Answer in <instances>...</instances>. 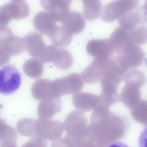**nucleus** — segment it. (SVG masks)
I'll list each match as a JSON object with an SVG mask.
<instances>
[{
    "instance_id": "obj_1",
    "label": "nucleus",
    "mask_w": 147,
    "mask_h": 147,
    "mask_svg": "<svg viewBox=\"0 0 147 147\" xmlns=\"http://www.w3.org/2000/svg\"><path fill=\"white\" fill-rule=\"evenodd\" d=\"M21 83V74L15 66L7 64L0 69V93L11 95L19 88Z\"/></svg>"
},
{
    "instance_id": "obj_2",
    "label": "nucleus",
    "mask_w": 147,
    "mask_h": 147,
    "mask_svg": "<svg viewBox=\"0 0 147 147\" xmlns=\"http://www.w3.org/2000/svg\"><path fill=\"white\" fill-rule=\"evenodd\" d=\"M0 47L10 56L21 54L25 49L23 38L16 36L6 25H0Z\"/></svg>"
},
{
    "instance_id": "obj_3",
    "label": "nucleus",
    "mask_w": 147,
    "mask_h": 147,
    "mask_svg": "<svg viewBox=\"0 0 147 147\" xmlns=\"http://www.w3.org/2000/svg\"><path fill=\"white\" fill-rule=\"evenodd\" d=\"M139 1L140 0H114L103 7L102 16L105 19L115 18L136 8Z\"/></svg>"
},
{
    "instance_id": "obj_4",
    "label": "nucleus",
    "mask_w": 147,
    "mask_h": 147,
    "mask_svg": "<svg viewBox=\"0 0 147 147\" xmlns=\"http://www.w3.org/2000/svg\"><path fill=\"white\" fill-rule=\"evenodd\" d=\"M72 0H40L41 6L50 14L55 20L64 19L68 13L69 6Z\"/></svg>"
},
{
    "instance_id": "obj_5",
    "label": "nucleus",
    "mask_w": 147,
    "mask_h": 147,
    "mask_svg": "<svg viewBox=\"0 0 147 147\" xmlns=\"http://www.w3.org/2000/svg\"><path fill=\"white\" fill-rule=\"evenodd\" d=\"M23 40L25 49L29 54L39 59L45 48L42 36L35 32H32L25 35Z\"/></svg>"
},
{
    "instance_id": "obj_6",
    "label": "nucleus",
    "mask_w": 147,
    "mask_h": 147,
    "mask_svg": "<svg viewBox=\"0 0 147 147\" xmlns=\"http://www.w3.org/2000/svg\"><path fill=\"white\" fill-rule=\"evenodd\" d=\"M4 6L11 20L23 19L30 13L29 5L25 0H11Z\"/></svg>"
},
{
    "instance_id": "obj_7",
    "label": "nucleus",
    "mask_w": 147,
    "mask_h": 147,
    "mask_svg": "<svg viewBox=\"0 0 147 147\" xmlns=\"http://www.w3.org/2000/svg\"><path fill=\"white\" fill-rule=\"evenodd\" d=\"M54 20L49 13L40 11L35 16L33 19V26L39 32L48 34L55 27Z\"/></svg>"
},
{
    "instance_id": "obj_8",
    "label": "nucleus",
    "mask_w": 147,
    "mask_h": 147,
    "mask_svg": "<svg viewBox=\"0 0 147 147\" xmlns=\"http://www.w3.org/2000/svg\"><path fill=\"white\" fill-rule=\"evenodd\" d=\"M17 134L13 128L0 119V146H16Z\"/></svg>"
},
{
    "instance_id": "obj_9",
    "label": "nucleus",
    "mask_w": 147,
    "mask_h": 147,
    "mask_svg": "<svg viewBox=\"0 0 147 147\" xmlns=\"http://www.w3.org/2000/svg\"><path fill=\"white\" fill-rule=\"evenodd\" d=\"M23 71L28 76L36 79L40 78L43 71V64L38 59H30L23 65Z\"/></svg>"
},
{
    "instance_id": "obj_10",
    "label": "nucleus",
    "mask_w": 147,
    "mask_h": 147,
    "mask_svg": "<svg viewBox=\"0 0 147 147\" xmlns=\"http://www.w3.org/2000/svg\"><path fill=\"white\" fill-rule=\"evenodd\" d=\"M83 3L84 13L86 18H95L99 14L102 3L100 0H82Z\"/></svg>"
},
{
    "instance_id": "obj_11",
    "label": "nucleus",
    "mask_w": 147,
    "mask_h": 147,
    "mask_svg": "<svg viewBox=\"0 0 147 147\" xmlns=\"http://www.w3.org/2000/svg\"><path fill=\"white\" fill-rule=\"evenodd\" d=\"M36 120L31 119H22L17 125L18 132L24 136H30L34 133V126Z\"/></svg>"
},
{
    "instance_id": "obj_12",
    "label": "nucleus",
    "mask_w": 147,
    "mask_h": 147,
    "mask_svg": "<svg viewBox=\"0 0 147 147\" xmlns=\"http://www.w3.org/2000/svg\"><path fill=\"white\" fill-rule=\"evenodd\" d=\"M138 146L141 147H147V127L143 130L139 137Z\"/></svg>"
},
{
    "instance_id": "obj_13",
    "label": "nucleus",
    "mask_w": 147,
    "mask_h": 147,
    "mask_svg": "<svg viewBox=\"0 0 147 147\" xmlns=\"http://www.w3.org/2000/svg\"><path fill=\"white\" fill-rule=\"evenodd\" d=\"M144 7H145V9H146V11H147V0H145V5H144Z\"/></svg>"
},
{
    "instance_id": "obj_14",
    "label": "nucleus",
    "mask_w": 147,
    "mask_h": 147,
    "mask_svg": "<svg viewBox=\"0 0 147 147\" xmlns=\"http://www.w3.org/2000/svg\"><path fill=\"white\" fill-rule=\"evenodd\" d=\"M146 65H147V61H146Z\"/></svg>"
}]
</instances>
